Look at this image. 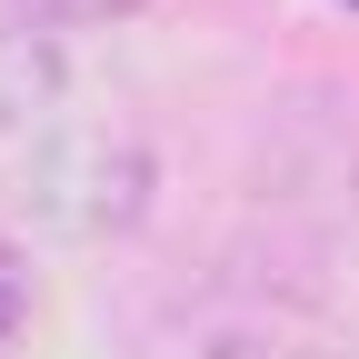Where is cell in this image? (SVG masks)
I'll return each mask as SVG.
<instances>
[{
	"label": "cell",
	"instance_id": "1",
	"mask_svg": "<svg viewBox=\"0 0 359 359\" xmlns=\"http://www.w3.org/2000/svg\"><path fill=\"white\" fill-rule=\"evenodd\" d=\"M0 190L60 240H110L150 200V120L70 30L0 40Z\"/></svg>",
	"mask_w": 359,
	"mask_h": 359
},
{
	"label": "cell",
	"instance_id": "2",
	"mask_svg": "<svg viewBox=\"0 0 359 359\" xmlns=\"http://www.w3.org/2000/svg\"><path fill=\"white\" fill-rule=\"evenodd\" d=\"M20 30H80V20H110V11H140V0H11Z\"/></svg>",
	"mask_w": 359,
	"mask_h": 359
},
{
	"label": "cell",
	"instance_id": "3",
	"mask_svg": "<svg viewBox=\"0 0 359 359\" xmlns=\"http://www.w3.org/2000/svg\"><path fill=\"white\" fill-rule=\"evenodd\" d=\"M20 309H30V269H20V250H11V240H0V349H11Z\"/></svg>",
	"mask_w": 359,
	"mask_h": 359
},
{
	"label": "cell",
	"instance_id": "4",
	"mask_svg": "<svg viewBox=\"0 0 359 359\" xmlns=\"http://www.w3.org/2000/svg\"><path fill=\"white\" fill-rule=\"evenodd\" d=\"M250 359H290V349H250Z\"/></svg>",
	"mask_w": 359,
	"mask_h": 359
}]
</instances>
